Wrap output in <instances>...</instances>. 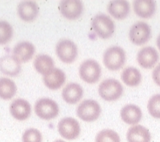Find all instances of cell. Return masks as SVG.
I'll return each mask as SVG.
<instances>
[{
    "mask_svg": "<svg viewBox=\"0 0 160 142\" xmlns=\"http://www.w3.org/2000/svg\"><path fill=\"white\" fill-rule=\"evenodd\" d=\"M108 12L117 20H124L130 12V5L126 0H114L108 2Z\"/></svg>",
    "mask_w": 160,
    "mask_h": 142,
    "instance_id": "19",
    "label": "cell"
},
{
    "mask_svg": "<svg viewBox=\"0 0 160 142\" xmlns=\"http://www.w3.org/2000/svg\"><path fill=\"white\" fill-rule=\"evenodd\" d=\"M152 78L155 84L160 86V64L158 65L153 70Z\"/></svg>",
    "mask_w": 160,
    "mask_h": 142,
    "instance_id": "29",
    "label": "cell"
},
{
    "mask_svg": "<svg viewBox=\"0 0 160 142\" xmlns=\"http://www.w3.org/2000/svg\"><path fill=\"white\" fill-rule=\"evenodd\" d=\"M126 138L128 142H150L151 136L146 127L136 125L127 131Z\"/></svg>",
    "mask_w": 160,
    "mask_h": 142,
    "instance_id": "21",
    "label": "cell"
},
{
    "mask_svg": "<svg viewBox=\"0 0 160 142\" xmlns=\"http://www.w3.org/2000/svg\"><path fill=\"white\" fill-rule=\"evenodd\" d=\"M40 8L34 1H22L17 6V13L23 21L32 22L39 15Z\"/></svg>",
    "mask_w": 160,
    "mask_h": 142,
    "instance_id": "13",
    "label": "cell"
},
{
    "mask_svg": "<svg viewBox=\"0 0 160 142\" xmlns=\"http://www.w3.org/2000/svg\"><path fill=\"white\" fill-rule=\"evenodd\" d=\"M133 8L138 16L149 19L156 12V2L153 0H135L133 2Z\"/></svg>",
    "mask_w": 160,
    "mask_h": 142,
    "instance_id": "20",
    "label": "cell"
},
{
    "mask_svg": "<svg viewBox=\"0 0 160 142\" xmlns=\"http://www.w3.org/2000/svg\"><path fill=\"white\" fill-rule=\"evenodd\" d=\"M121 78L126 86L134 87L141 83L142 76L138 69L133 66H128L121 72Z\"/></svg>",
    "mask_w": 160,
    "mask_h": 142,
    "instance_id": "23",
    "label": "cell"
},
{
    "mask_svg": "<svg viewBox=\"0 0 160 142\" xmlns=\"http://www.w3.org/2000/svg\"><path fill=\"white\" fill-rule=\"evenodd\" d=\"M16 91L17 86L13 80L5 77L0 78V99L4 100L12 99L16 95Z\"/></svg>",
    "mask_w": 160,
    "mask_h": 142,
    "instance_id": "24",
    "label": "cell"
},
{
    "mask_svg": "<svg viewBox=\"0 0 160 142\" xmlns=\"http://www.w3.org/2000/svg\"><path fill=\"white\" fill-rule=\"evenodd\" d=\"M13 37V27L6 20H0V45H5Z\"/></svg>",
    "mask_w": 160,
    "mask_h": 142,
    "instance_id": "25",
    "label": "cell"
},
{
    "mask_svg": "<svg viewBox=\"0 0 160 142\" xmlns=\"http://www.w3.org/2000/svg\"><path fill=\"white\" fill-rule=\"evenodd\" d=\"M53 142H66V141L63 140H54Z\"/></svg>",
    "mask_w": 160,
    "mask_h": 142,
    "instance_id": "31",
    "label": "cell"
},
{
    "mask_svg": "<svg viewBox=\"0 0 160 142\" xmlns=\"http://www.w3.org/2000/svg\"><path fill=\"white\" fill-rule=\"evenodd\" d=\"M92 27L96 35L102 39H108L113 35L115 23L109 16L103 13H98L92 18Z\"/></svg>",
    "mask_w": 160,
    "mask_h": 142,
    "instance_id": "3",
    "label": "cell"
},
{
    "mask_svg": "<svg viewBox=\"0 0 160 142\" xmlns=\"http://www.w3.org/2000/svg\"><path fill=\"white\" fill-rule=\"evenodd\" d=\"M142 117V111L138 106L129 103L124 106L121 110V118L127 125H136Z\"/></svg>",
    "mask_w": 160,
    "mask_h": 142,
    "instance_id": "18",
    "label": "cell"
},
{
    "mask_svg": "<svg viewBox=\"0 0 160 142\" xmlns=\"http://www.w3.org/2000/svg\"><path fill=\"white\" fill-rule=\"evenodd\" d=\"M23 142H42V134L38 129H28L22 136Z\"/></svg>",
    "mask_w": 160,
    "mask_h": 142,
    "instance_id": "28",
    "label": "cell"
},
{
    "mask_svg": "<svg viewBox=\"0 0 160 142\" xmlns=\"http://www.w3.org/2000/svg\"><path fill=\"white\" fill-rule=\"evenodd\" d=\"M129 37L131 42L134 45H144L150 41L151 37V27L146 22H136L131 26Z\"/></svg>",
    "mask_w": 160,
    "mask_h": 142,
    "instance_id": "8",
    "label": "cell"
},
{
    "mask_svg": "<svg viewBox=\"0 0 160 142\" xmlns=\"http://www.w3.org/2000/svg\"><path fill=\"white\" fill-rule=\"evenodd\" d=\"M58 129L60 136L67 140H75L81 132L79 123L72 117H65L59 121Z\"/></svg>",
    "mask_w": 160,
    "mask_h": 142,
    "instance_id": "9",
    "label": "cell"
},
{
    "mask_svg": "<svg viewBox=\"0 0 160 142\" xmlns=\"http://www.w3.org/2000/svg\"><path fill=\"white\" fill-rule=\"evenodd\" d=\"M21 70V62L12 55H5L0 58V71L8 76H16Z\"/></svg>",
    "mask_w": 160,
    "mask_h": 142,
    "instance_id": "15",
    "label": "cell"
},
{
    "mask_svg": "<svg viewBox=\"0 0 160 142\" xmlns=\"http://www.w3.org/2000/svg\"><path fill=\"white\" fill-rule=\"evenodd\" d=\"M42 80L47 88L52 91H56L64 85L67 80V75L62 70L54 68L49 74L43 76Z\"/></svg>",
    "mask_w": 160,
    "mask_h": 142,
    "instance_id": "14",
    "label": "cell"
},
{
    "mask_svg": "<svg viewBox=\"0 0 160 142\" xmlns=\"http://www.w3.org/2000/svg\"><path fill=\"white\" fill-rule=\"evenodd\" d=\"M126 61V53L123 48L117 45L108 47L103 53V63L108 70L116 71L123 67Z\"/></svg>",
    "mask_w": 160,
    "mask_h": 142,
    "instance_id": "1",
    "label": "cell"
},
{
    "mask_svg": "<svg viewBox=\"0 0 160 142\" xmlns=\"http://www.w3.org/2000/svg\"><path fill=\"white\" fill-rule=\"evenodd\" d=\"M55 52L62 62L70 64L76 60L78 54V46L70 39H61L55 47Z\"/></svg>",
    "mask_w": 160,
    "mask_h": 142,
    "instance_id": "7",
    "label": "cell"
},
{
    "mask_svg": "<svg viewBox=\"0 0 160 142\" xmlns=\"http://www.w3.org/2000/svg\"><path fill=\"white\" fill-rule=\"evenodd\" d=\"M13 55L16 56L20 62H28L29 61L36 52L34 45L29 41H20L16 44L13 48Z\"/></svg>",
    "mask_w": 160,
    "mask_h": 142,
    "instance_id": "16",
    "label": "cell"
},
{
    "mask_svg": "<svg viewBox=\"0 0 160 142\" xmlns=\"http://www.w3.org/2000/svg\"><path fill=\"white\" fill-rule=\"evenodd\" d=\"M100 97L105 101H116L122 96L124 88L122 84L115 78H107L100 82L98 88Z\"/></svg>",
    "mask_w": 160,
    "mask_h": 142,
    "instance_id": "2",
    "label": "cell"
},
{
    "mask_svg": "<svg viewBox=\"0 0 160 142\" xmlns=\"http://www.w3.org/2000/svg\"><path fill=\"white\" fill-rule=\"evenodd\" d=\"M102 69L100 63L94 59H87L83 61L78 68L80 78L88 84L97 82L101 77Z\"/></svg>",
    "mask_w": 160,
    "mask_h": 142,
    "instance_id": "5",
    "label": "cell"
},
{
    "mask_svg": "<svg viewBox=\"0 0 160 142\" xmlns=\"http://www.w3.org/2000/svg\"><path fill=\"white\" fill-rule=\"evenodd\" d=\"M33 66L37 72L45 76L55 68L54 61L49 55L41 53L34 58Z\"/></svg>",
    "mask_w": 160,
    "mask_h": 142,
    "instance_id": "22",
    "label": "cell"
},
{
    "mask_svg": "<svg viewBox=\"0 0 160 142\" xmlns=\"http://www.w3.org/2000/svg\"><path fill=\"white\" fill-rule=\"evenodd\" d=\"M34 111L37 116L45 120L55 119L58 115L59 106L56 101L49 98H41L37 99L34 105Z\"/></svg>",
    "mask_w": 160,
    "mask_h": 142,
    "instance_id": "4",
    "label": "cell"
},
{
    "mask_svg": "<svg viewBox=\"0 0 160 142\" xmlns=\"http://www.w3.org/2000/svg\"><path fill=\"white\" fill-rule=\"evenodd\" d=\"M76 114L79 119L85 122H93L100 117L101 107L94 99H85L77 107Z\"/></svg>",
    "mask_w": 160,
    "mask_h": 142,
    "instance_id": "6",
    "label": "cell"
},
{
    "mask_svg": "<svg viewBox=\"0 0 160 142\" xmlns=\"http://www.w3.org/2000/svg\"><path fill=\"white\" fill-rule=\"evenodd\" d=\"M58 9L63 17L74 20L82 16L84 6L80 0H62L59 2Z\"/></svg>",
    "mask_w": 160,
    "mask_h": 142,
    "instance_id": "10",
    "label": "cell"
},
{
    "mask_svg": "<svg viewBox=\"0 0 160 142\" xmlns=\"http://www.w3.org/2000/svg\"><path fill=\"white\" fill-rule=\"evenodd\" d=\"M12 116L17 120L23 121L30 116L32 112V106L28 100L21 98L14 99L9 107Z\"/></svg>",
    "mask_w": 160,
    "mask_h": 142,
    "instance_id": "11",
    "label": "cell"
},
{
    "mask_svg": "<svg viewBox=\"0 0 160 142\" xmlns=\"http://www.w3.org/2000/svg\"><path fill=\"white\" fill-rule=\"evenodd\" d=\"M156 44H157V46H158V49H159V51H160V34H159V35H158V37H157Z\"/></svg>",
    "mask_w": 160,
    "mask_h": 142,
    "instance_id": "30",
    "label": "cell"
},
{
    "mask_svg": "<svg viewBox=\"0 0 160 142\" xmlns=\"http://www.w3.org/2000/svg\"><path fill=\"white\" fill-rule=\"evenodd\" d=\"M83 96V89L77 82L67 84L62 91L63 100L68 104H75L81 100Z\"/></svg>",
    "mask_w": 160,
    "mask_h": 142,
    "instance_id": "17",
    "label": "cell"
},
{
    "mask_svg": "<svg viewBox=\"0 0 160 142\" xmlns=\"http://www.w3.org/2000/svg\"><path fill=\"white\" fill-rule=\"evenodd\" d=\"M159 60L158 51L154 47H143L137 54V61L141 67L144 69L153 68Z\"/></svg>",
    "mask_w": 160,
    "mask_h": 142,
    "instance_id": "12",
    "label": "cell"
},
{
    "mask_svg": "<svg viewBox=\"0 0 160 142\" xmlns=\"http://www.w3.org/2000/svg\"><path fill=\"white\" fill-rule=\"evenodd\" d=\"M147 110L150 115L155 119H160V94L150 97L147 103Z\"/></svg>",
    "mask_w": 160,
    "mask_h": 142,
    "instance_id": "27",
    "label": "cell"
},
{
    "mask_svg": "<svg viewBox=\"0 0 160 142\" xmlns=\"http://www.w3.org/2000/svg\"><path fill=\"white\" fill-rule=\"evenodd\" d=\"M96 142H121V139L117 132L107 129L98 132Z\"/></svg>",
    "mask_w": 160,
    "mask_h": 142,
    "instance_id": "26",
    "label": "cell"
}]
</instances>
